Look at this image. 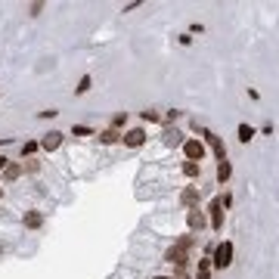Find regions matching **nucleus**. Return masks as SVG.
Here are the masks:
<instances>
[{
  "mask_svg": "<svg viewBox=\"0 0 279 279\" xmlns=\"http://www.w3.org/2000/svg\"><path fill=\"white\" fill-rule=\"evenodd\" d=\"M189 248H192V236H180V239H177V245H171V251L165 254V261H168V264L183 267V264H186V254H189Z\"/></svg>",
  "mask_w": 279,
  "mask_h": 279,
  "instance_id": "f257e3e1",
  "label": "nucleus"
},
{
  "mask_svg": "<svg viewBox=\"0 0 279 279\" xmlns=\"http://www.w3.org/2000/svg\"><path fill=\"white\" fill-rule=\"evenodd\" d=\"M211 264L217 267V270H227V267L232 264V242H220V245L214 248V258Z\"/></svg>",
  "mask_w": 279,
  "mask_h": 279,
  "instance_id": "f03ea898",
  "label": "nucleus"
},
{
  "mask_svg": "<svg viewBox=\"0 0 279 279\" xmlns=\"http://www.w3.org/2000/svg\"><path fill=\"white\" fill-rule=\"evenodd\" d=\"M208 211H211V230L214 232H220L224 230V199H211V205H208Z\"/></svg>",
  "mask_w": 279,
  "mask_h": 279,
  "instance_id": "7ed1b4c3",
  "label": "nucleus"
},
{
  "mask_svg": "<svg viewBox=\"0 0 279 279\" xmlns=\"http://www.w3.org/2000/svg\"><path fill=\"white\" fill-rule=\"evenodd\" d=\"M183 152H186V161H199V165H202L205 143H202V140H186V143H183Z\"/></svg>",
  "mask_w": 279,
  "mask_h": 279,
  "instance_id": "20e7f679",
  "label": "nucleus"
},
{
  "mask_svg": "<svg viewBox=\"0 0 279 279\" xmlns=\"http://www.w3.org/2000/svg\"><path fill=\"white\" fill-rule=\"evenodd\" d=\"M202 137H205V143L214 149V155H217V161H227V146L220 143V137L217 134H211V131H202Z\"/></svg>",
  "mask_w": 279,
  "mask_h": 279,
  "instance_id": "39448f33",
  "label": "nucleus"
},
{
  "mask_svg": "<svg viewBox=\"0 0 279 279\" xmlns=\"http://www.w3.org/2000/svg\"><path fill=\"white\" fill-rule=\"evenodd\" d=\"M59 146H62V131H50V134H44V140H41V149L53 152V149H59Z\"/></svg>",
  "mask_w": 279,
  "mask_h": 279,
  "instance_id": "423d86ee",
  "label": "nucleus"
},
{
  "mask_svg": "<svg viewBox=\"0 0 279 279\" xmlns=\"http://www.w3.org/2000/svg\"><path fill=\"white\" fill-rule=\"evenodd\" d=\"M121 140H124V146H134V149H137V146H143V140H146V131H143V127H134V131H127V134H124Z\"/></svg>",
  "mask_w": 279,
  "mask_h": 279,
  "instance_id": "0eeeda50",
  "label": "nucleus"
},
{
  "mask_svg": "<svg viewBox=\"0 0 279 279\" xmlns=\"http://www.w3.org/2000/svg\"><path fill=\"white\" fill-rule=\"evenodd\" d=\"M186 224H189V230H202V224H205V214L199 211V208H192V211L186 214Z\"/></svg>",
  "mask_w": 279,
  "mask_h": 279,
  "instance_id": "6e6552de",
  "label": "nucleus"
},
{
  "mask_svg": "<svg viewBox=\"0 0 279 279\" xmlns=\"http://www.w3.org/2000/svg\"><path fill=\"white\" fill-rule=\"evenodd\" d=\"M180 202H183L186 208H192L195 202H199V189H195V186H186V189H183V195H180Z\"/></svg>",
  "mask_w": 279,
  "mask_h": 279,
  "instance_id": "1a4fd4ad",
  "label": "nucleus"
},
{
  "mask_svg": "<svg viewBox=\"0 0 279 279\" xmlns=\"http://www.w3.org/2000/svg\"><path fill=\"white\" fill-rule=\"evenodd\" d=\"M195 279H211V258L199 261V270H195Z\"/></svg>",
  "mask_w": 279,
  "mask_h": 279,
  "instance_id": "9d476101",
  "label": "nucleus"
},
{
  "mask_svg": "<svg viewBox=\"0 0 279 279\" xmlns=\"http://www.w3.org/2000/svg\"><path fill=\"white\" fill-rule=\"evenodd\" d=\"M230 177H232V165H230V161H220V165H217V180L227 183Z\"/></svg>",
  "mask_w": 279,
  "mask_h": 279,
  "instance_id": "9b49d317",
  "label": "nucleus"
},
{
  "mask_svg": "<svg viewBox=\"0 0 279 279\" xmlns=\"http://www.w3.org/2000/svg\"><path fill=\"white\" fill-rule=\"evenodd\" d=\"M41 224H44L41 211H28V214H25V227H28V230H38Z\"/></svg>",
  "mask_w": 279,
  "mask_h": 279,
  "instance_id": "f8f14e48",
  "label": "nucleus"
},
{
  "mask_svg": "<svg viewBox=\"0 0 279 279\" xmlns=\"http://www.w3.org/2000/svg\"><path fill=\"white\" fill-rule=\"evenodd\" d=\"M118 140H121V134H118V131H112V127H109V131H102V134H99V143H106V146L118 143Z\"/></svg>",
  "mask_w": 279,
  "mask_h": 279,
  "instance_id": "ddd939ff",
  "label": "nucleus"
},
{
  "mask_svg": "<svg viewBox=\"0 0 279 279\" xmlns=\"http://www.w3.org/2000/svg\"><path fill=\"white\" fill-rule=\"evenodd\" d=\"M199 171H202L199 161H183V174H186V177H199Z\"/></svg>",
  "mask_w": 279,
  "mask_h": 279,
  "instance_id": "4468645a",
  "label": "nucleus"
},
{
  "mask_svg": "<svg viewBox=\"0 0 279 279\" xmlns=\"http://www.w3.org/2000/svg\"><path fill=\"white\" fill-rule=\"evenodd\" d=\"M236 134H239L242 143H248V140L254 137V127H251V124H239V131H236Z\"/></svg>",
  "mask_w": 279,
  "mask_h": 279,
  "instance_id": "2eb2a0df",
  "label": "nucleus"
},
{
  "mask_svg": "<svg viewBox=\"0 0 279 279\" xmlns=\"http://www.w3.org/2000/svg\"><path fill=\"white\" fill-rule=\"evenodd\" d=\"M19 174H22V165H6V168H3V177H6V180H16Z\"/></svg>",
  "mask_w": 279,
  "mask_h": 279,
  "instance_id": "dca6fc26",
  "label": "nucleus"
},
{
  "mask_svg": "<svg viewBox=\"0 0 279 279\" xmlns=\"http://www.w3.org/2000/svg\"><path fill=\"white\" fill-rule=\"evenodd\" d=\"M90 84H93V81H90V75H84V78L78 81V87H75V93H78V96H81V93H87V90H90Z\"/></svg>",
  "mask_w": 279,
  "mask_h": 279,
  "instance_id": "f3484780",
  "label": "nucleus"
},
{
  "mask_svg": "<svg viewBox=\"0 0 279 279\" xmlns=\"http://www.w3.org/2000/svg\"><path fill=\"white\" fill-rule=\"evenodd\" d=\"M127 124V115H115L112 118V131H118V127H124Z\"/></svg>",
  "mask_w": 279,
  "mask_h": 279,
  "instance_id": "a211bd4d",
  "label": "nucleus"
},
{
  "mask_svg": "<svg viewBox=\"0 0 279 279\" xmlns=\"http://www.w3.org/2000/svg\"><path fill=\"white\" fill-rule=\"evenodd\" d=\"M72 134H75V137H90V127H84V124H75V127H72Z\"/></svg>",
  "mask_w": 279,
  "mask_h": 279,
  "instance_id": "6ab92c4d",
  "label": "nucleus"
},
{
  "mask_svg": "<svg viewBox=\"0 0 279 279\" xmlns=\"http://www.w3.org/2000/svg\"><path fill=\"white\" fill-rule=\"evenodd\" d=\"M28 13H31V16H41V13H44V3H31Z\"/></svg>",
  "mask_w": 279,
  "mask_h": 279,
  "instance_id": "aec40b11",
  "label": "nucleus"
},
{
  "mask_svg": "<svg viewBox=\"0 0 279 279\" xmlns=\"http://www.w3.org/2000/svg\"><path fill=\"white\" fill-rule=\"evenodd\" d=\"M38 146H41V143H25V146H22V155H31Z\"/></svg>",
  "mask_w": 279,
  "mask_h": 279,
  "instance_id": "412c9836",
  "label": "nucleus"
},
{
  "mask_svg": "<svg viewBox=\"0 0 279 279\" xmlns=\"http://www.w3.org/2000/svg\"><path fill=\"white\" fill-rule=\"evenodd\" d=\"M6 165H9V158H3V155H0V171H3Z\"/></svg>",
  "mask_w": 279,
  "mask_h": 279,
  "instance_id": "4be33fe9",
  "label": "nucleus"
},
{
  "mask_svg": "<svg viewBox=\"0 0 279 279\" xmlns=\"http://www.w3.org/2000/svg\"><path fill=\"white\" fill-rule=\"evenodd\" d=\"M152 279H174V276H152Z\"/></svg>",
  "mask_w": 279,
  "mask_h": 279,
  "instance_id": "5701e85b",
  "label": "nucleus"
}]
</instances>
